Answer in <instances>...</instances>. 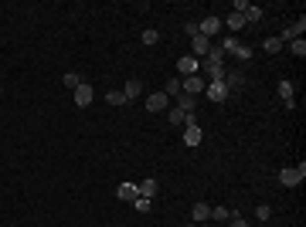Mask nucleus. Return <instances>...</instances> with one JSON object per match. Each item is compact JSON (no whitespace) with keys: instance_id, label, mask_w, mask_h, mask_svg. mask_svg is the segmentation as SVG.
<instances>
[{"instance_id":"20","label":"nucleus","mask_w":306,"mask_h":227,"mask_svg":"<svg viewBox=\"0 0 306 227\" xmlns=\"http://www.w3.org/2000/svg\"><path fill=\"white\" fill-rule=\"evenodd\" d=\"M275 92H279V98H282V102H293V82H289V78H282Z\"/></svg>"},{"instance_id":"3","label":"nucleus","mask_w":306,"mask_h":227,"mask_svg":"<svg viewBox=\"0 0 306 227\" xmlns=\"http://www.w3.org/2000/svg\"><path fill=\"white\" fill-rule=\"evenodd\" d=\"M204 85H208V82H204L201 75H191V78H181V92H184V95H194V98H197V95L204 92Z\"/></svg>"},{"instance_id":"28","label":"nucleus","mask_w":306,"mask_h":227,"mask_svg":"<svg viewBox=\"0 0 306 227\" xmlns=\"http://www.w3.org/2000/svg\"><path fill=\"white\" fill-rule=\"evenodd\" d=\"M235 48H238V37H225L221 51H225V55H235Z\"/></svg>"},{"instance_id":"31","label":"nucleus","mask_w":306,"mask_h":227,"mask_svg":"<svg viewBox=\"0 0 306 227\" xmlns=\"http://www.w3.org/2000/svg\"><path fill=\"white\" fill-rule=\"evenodd\" d=\"M235 55L242 58V61H248V58H252V48H248V44H238V48H235Z\"/></svg>"},{"instance_id":"5","label":"nucleus","mask_w":306,"mask_h":227,"mask_svg":"<svg viewBox=\"0 0 306 227\" xmlns=\"http://www.w3.org/2000/svg\"><path fill=\"white\" fill-rule=\"evenodd\" d=\"M204 95H208L211 102H225V98H228V88H225V82H208V85H204Z\"/></svg>"},{"instance_id":"21","label":"nucleus","mask_w":306,"mask_h":227,"mask_svg":"<svg viewBox=\"0 0 306 227\" xmlns=\"http://www.w3.org/2000/svg\"><path fill=\"white\" fill-rule=\"evenodd\" d=\"M225 24H228V28H231V31H238V28H245V17H242V14H235V10H231Z\"/></svg>"},{"instance_id":"16","label":"nucleus","mask_w":306,"mask_h":227,"mask_svg":"<svg viewBox=\"0 0 306 227\" xmlns=\"http://www.w3.org/2000/svg\"><path fill=\"white\" fill-rule=\"evenodd\" d=\"M116 197H119V200H129V203H133V200L140 197V194H136V183H119Z\"/></svg>"},{"instance_id":"15","label":"nucleus","mask_w":306,"mask_h":227,"mask_svg":"<svg viewBox=\"0 0 306 227\" xmlns=\"http://www.w3.org/2000/svg\"><path fill=\"white\" fill-rule=\"evenodd\" d=\"M242 82H245V75H242V71H225V88H228V95H231L235 88L242 85Z\"/></svg>"},{"instance_id":"11","label":"nucleus","mask_w":306,"mask_h":227,"mask_svg":"<svg viewBox=\"0 0 306 227\" xmlns=\"http://www.w3.org/2000/svg\"><path fill=\"white\" fill-rule=\"evenodd\" d=\"M197 28H201V34H204V37H208V41H211L214 34H218V31H221V21H218V17H204V21H201V24H197Z\"/></svg>"},{"instance_id":"2","label":"nucleus","mask_w":306,"mask_h":227,"mask_svg":"<svg viewBox=\"0 0 306 227\" xmlns=\"http://www.w3.org/2000/svg\"><path fill=\"white\" fill-rule=\"evenodd\" d=\"M177 71H181V78H191V75H201V61L194 55H184L177 61Z\"/></svg>"},{"instance_id":"13","label":"nucleus","mask_w":306,"mask_h":227,"mask_svg":"<svg viewBox=\"0 0 306 227\" xmlns=\"http://www.w3.org/2000/svg\"><path fill=\"white\" fill-rule=\"evenodd\" d=\"M242 17L248 24H259L262 21V7H255V3H242Z\"/></svg>"},{"instance_id":"33","label":"nucleus","mask_w":306,"mask_h":227,"mask_svg":"<svg viewBox=\"0 0 306 227\" xmlns=\"http://www.w3.org/2000/svg\"><path fill=\"white\" fill-rule=\"evenodd\" d=\"M228 227H248V224H245L242 217H238V214H235V210H231V221H228Z\"/></svg>"},{"instance_id":"6","label":"nucleus","mask_w":306,"mask_h":227,"mask_svg":"<svg viewBox=\"0 0 306 227\" xmlns=\"http://www.w3.org/2000/svg\"><path fill=\"white\" fill-rule=\"evenodd\" d=\"M167 92H153V95H147V109L150 112H167Z\"/></svg>"},{"instance_id":"24","label":"nucleus","mask_w":306,"mask_h":227,"mask_svg":"<svg viewBox=\"0 0 306 227\" xmlns=\"http://www.w3.org/2000/svg\"><path fill=\"white\" fill-rule=\"evenodd\" d=\"M140 41H143V44H156V41H160V34H156L153 28H147L143 34H140Z\"/></svg>"},{"instance_id":"1","label":"nucleus","mask_w":306,"mask_h":227,"mask_svg":"<svg viewBox=\"0 0 306 227\" xmlns=\"http://www.w3.org/2000/svg\"><path fill=\"white\" fill-rule=\"evenodd\" d=\"M303 176H306V163H300V166H289V170L279 173V183L282 187H296V183H303Z\"/></svg>"},{"instance_id":"22","label":"nucleus","mask_w":306,"mask_h":227,"mask_svg":"<svg viewBox=\"0 0 306 227\" xmlns=\"http://www.w3.org/2000/svg\"><path fill=\"white\" fill-rule=\"evenodd\" d=\"M262 48H266L269 55H279V51H282V41H279V37H266V44H262Z\"/></svg>"},{"instance_id":"27","label":"nucleus","mask_w":306,"mask_h":227,"mask_svg":"<svg viewBox=\"0 0 306 227\" xmlns=\"http://www.w3.org/2000/svg\"><path fill=\"white\" fill-rule=\"evenodd\" d=\"M133 207H136L140 214H150V207H153V203H150L147 197H136V200H133Z\"/></svg>"},{"instance_id":"9","label":"nucleus","mask_w":306,"mask_h":227,"mask_svg":"<svg viewBox=\"0 0 306 227\" xmlns=\"http://www.w3.org/2000/svg\"><path fill=\"white\" fill-rule=\"evenodd\" d=\"M92 95H95V92H92V85H85V82H82V85L75 88V105H78V109L92 105Z\"/></svg>"},{"instance_id":"26","label":"nucleus","mask_w":306,"mask_h":227,"mask_svg":"<svg viewBox=\"0 0 306 227\" xmlns=\"http://www.w3.org/2000/svg\"><path fill=\"white\" fill-rule=\"evenodd\" d=\"M170 95H174V98L181 95V78H170V82H167V98H170Z\"/></svg>"},{"instance_id":"10","label":"nucleus","mask_w":306,"mask_h":227,"mask_svg":"<svg viewBox=\"0 0 306 227\" xmlns=\"http://www.w3.org/2000/svg\"><path fill=\"white\" fill-rule=\"evenodd\" d=\"M191 44H194V58H197V61H201V58H204L208 51H211V41H208L204 34H197V37H191Z\"/></svg>"},{"instance_id":"29","label":"nucleus","mask_w":306,"mask_h":227,"mask_svg":"<svg viewBox=\"0 0 306 227\" xmlns=\"http://www.w3.org/2000/svg\"><path fill=\"white\" fill-rule=\"evenodd\" d=\"M106 98H109V105H126L122 92H106Z\"/></svg>"},{"instance_id":"19","label":"nucleus","mask_w":306,"mask_h":227,"mask_svg":"<svg viewBox=\"0 0 306 227\" xmlns=\"http://www.w3.org/2000/svg\"><path fill=\"white\" fill-rule=\"evenodd\" d=\"M140 92H143V85H140V82L133 78V82H126V88H122V98H126V102H133V98H136Z\"/></svg>"},{"instance_id":"12","label":"nucleus","mask_w":306,"mask_h":227,"mask_svg":"<svg viewBox=\"0 0 306 227\" xmlns=\"http://www.w3.org/2000/svg\"><path fill=\"white\" fill-rule=\"evenodd\" d=\"M191 214H194V224H204V221L211 217V203H204V200H197Z\"/></svg>"},{"instance_id":"7","label":"nucleus","mask_w":306,"mask_h":227,"mask_svg":"<svg viewBox=\"0 0 306 227\" xmlns=\"http://www.w3.org/2000/svg\"><path fill=\"white\" fill-rule=\"evenodd\" d=\"M303 31H306V17H303V14H300V21H293L289 28L282 31V37H279V41H296V37H300Z\"/></svg>"},{"instance_id":"32","label":"nucleus","mask_w":306,"mask_h":227,"mask_svg":"<svg viewBox=\"0 0 306 227\" xmlns=\"http://www.w3.org/2000/svg\"><path fill=\"white\" fill-rule=\"evenodd\" d=\"M184 31H187L191 37H197V34H201V28H197V21H187V28H184Z\"/></svg>"},{"instance_id":"17","label":"nucleus","mask_w":306,"mask_h":227,"mask_svg":"<svg viewBox=\"0 0 306 227\" xmlns=\"http://www.w3.org/2000/svg\"><path fill=\"white\" fill-rule=\"evenodd\" d=\"M167 122H170V126H187V122H194V119H187L181 109H167Z\"/></svg>"},{"instance_id":"25","label":"nucleus","mask_w":306,"mask_h":227,"mask_svg":"<svg viewBox=\"0 0 306 227\" xmlns=\"http://www.w3.org/2000/svg\"><path fill=\"white\" fill-rule=\"evenodd\" d=\"M61 82H65V88H78V85H82V78H78L75 71H68V75H65Z\"/></svg>"},{"instance_id":"34","label":"nucleus","mask_w":306,"mask_h":227,"mask_svg":"<svg viewBox=\"0 0 306 227\" xmlns=\"http://www.w3.org/2000/svg\"><path fill=\"white\" fill-rule=\"evenodd\" d=\"M191 227H201V224H191Z\"/></svg>"},{"instance_id":"18","label":"nucleus","mask_w":306,"mask_h":227,"mask_svg":"<svg viewBox=\"0 0 306 227\" xmlns=\"http://www.w3.org/2000/svg\"><path fill=\"white\" fill-rule=\"evenodd\" d=\"M211 221L214 224H228L231 221V210L228 207H211Z\"/></svg>"},{"instance_id":"14","label":"nucleus","mask_w":306,"mask_h":227,"mask_svg":"<svg viewBox=\"0 0 306 227\" xmlns=\"http://www.w3.org/2000/svg\"><path fill=\"white\" fill-rule=\"evenodd\" d=\"M156 190H160V187H156V180H143V183H140V187H136V194H140V197H147V200H153L156 197Z\"/></svg>"},{"instance_id":"23","label":"nucleus","mask_w":306,"mask_h":227,"mask_svg":"<svg viewBox=\"0 0 306 227\" xmlns=\"http://www.w3.org/2000/svg\"><path fill=\"white\" fill-rule=\"evenodd\" d=\"M289 51H293L296 58H303V55H306V41H303V37H296V41H289Z\"/></svg>"},{"instance_id":"30","label":"nucleus","mask_w":306,"mask_h":227,"mask_svg":"<svg viewBox=\"0 0 306 227\" xmlns=\"http://www.w3.org/2000/svg\"><path fill=\"white\" fill-rule=\"evenodd\" d=\"M269 214H272L269 203H259V207H255V217H259V221H269Z\"/></svg>"},{"instance_id":"4","label":"nucleus","mask_w":306,"mask_h":227,"mask_svg":"<svg viewBox=\"0 0 306 227\" xmlns=\"http://www.w3.org/2000/svg\"><path fill=\"white\" fill-rule=\"evenodd\" d=\"M201 139H204L201 126H197V122H187V126H184V146H201Z\"/></svg>"},{"instance_id":"8","label":"nucleus","mask_w":306,"mask_h":227,"mask_svg":"<svg viewBox=\"0 0 306 227\" xmlns=\"http://www.w3.org/2000/svg\"><path fill=\"white\" fill-rule=\"evenodd\" d=\"M177 109H181L184 115H187V119H194V109H197V98H194V95H177Z\"/></svg>"}]
</instances>
